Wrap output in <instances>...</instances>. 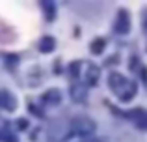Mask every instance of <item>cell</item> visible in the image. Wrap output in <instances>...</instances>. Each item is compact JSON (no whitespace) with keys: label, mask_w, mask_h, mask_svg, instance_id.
I'll return each mask as SVG.
<instances>
[{"label":"cell","mask_w":147,"mask_h":142,"mask_svg":"<svg viewBox=\"0 0 147 142\" xmlns=\"http://www.w3.org/2000/svg\"><path fill=\"white\" fill-rule=\"evenodd\" d=\"M69 129H71L73 135H78V137H86V135H91V133L97 129L95 122L88 116H76L69 122Z\"/></svg>","instance_id":"obj_2"},{"label":"cell","mask_w":147,"mask_h":142,"mask_svg":"<svg viewBox=\"0 0 147 142\" xmlns=\"http://www.w3.org/2000/svg\"><path fill=\"white\" fill-rule=\"evenodd\" d=\"M114 30L121 36L130 32V15L127 10H119L117 11V17H115V24H114Z\"/></svg>","instance_id":"obj_3"},{"label":"cell","mask_w":147,"mask_h":142,"mask_svg":"<svg viewBox=\"0 0 147 142\" xmlns=\"http://www.w3.org/2000/svg\"><path fill=\"white\" fill-rule=\"evenodd\" d=\"M108 82H110L112 92H115L121 101H129L130 97H134V94H136V90H138L136 84L129 82V80L123 75H119V73H112V75L108 77Z\"/></svg>","instance_id":"obj_1"},{"label":"cell","mask_w":147,"mask_h":142,"mask_svg":"<svg viewBox=\"0 0 147 142\" xmlns=\"http://www.w3.org/2000/svg\"><path fill=\"white\" fill-rule=\"evenodd\" d=\"M17 125H19V129H21V131H26V127H28V122H26V120H19Z\"/></svg>","instance_id":"obj_11"},{"label":"cell","mask_w":147,"mask_h":142,"mask_svg":"<svg viewBox=\"0 0 147 142\" xmlns=\"http://www.w3.org/2000/svg\"><path fill=\"white\" fill-rule=\"evenodd\" d=\"M54 49H56V39L50 36H45L41 37V43H39V51L45 52V54H49V52H52Z\"/></svg>","instance_id":"obj_6"},{"label":"cell","mask_w":147,"mask_h":142,"mask_svg":"<svg viewBox=\"0 0 147 142\" xmlns=\"http://www.w3.org/2000/svg\"><path fill=\"white\" fill-rule=\"evenodd\" d=\"M60 99H61V94L58 90H49V92L43 94V101L47 103V105H58Z\"/></svg>","instance_id":"obj_7"},{"label":"cell","mask_w":147,"mask_h":142,"mask_svg":"<svg viewBox=\"0 0 147 142\" xmlns=\"http://www.w3.org/2000/svg\"><path fill=\"white\" fill-rule=\"evenodd\" d=\"M100 77V69L97 66H90V69H86V84L88 86H95Z\"/></svg>","instance_id":"obj_4"},{"label":"cell","mask_w":147,"mask_h":142,"mask_svg":"<svg viewBox=\"0 0 147 142\" xmlns=\"http://www.w3.org/2000/svg\"><path fill=\"white\" fill-rule=\"evenodd\" d=\"M69 94H71V97L75 99V101H84V99H86V86H84V84H73Z\"/></svg>","instance_id":"obj_5"},{"label":"cell","mask_w":147,"mask_h":142,"mask_svg":"<svg viewBox=\"0 0 147 142\" xmlns=\"http://www.w3.org/2000/svg\"><path fill=\"white\" fill-rule=\"evenodd\" d=\"M80 62H73L71 64V67H69V73H71V77H75V79H78V75H80Z\"/></svg>","instance_id":"obj_10"},{"label":"cell","mask_w":147,"mask_h":142,"mask_svg":"<svg viewBox=\"0 0 147 142\" xmlns=\"http://www.w3.org/2000/svg\"><path fill=\"white\" fill-rule=\"evenodd\" d=\"M104 47H106V41H104L102 37H97V39L91 41L90 51H91V54H100V52L104 51Z\"/></svg>","instance_id":"obj_8"},{"label":"cell","mask_w":147,"mask_h":142,"mask_svg":"<svg viewBox=\"0 0 147 142\" xmlns=\"http://www.w3.org/2000/svg\"><path fill=\"white\" fill-rule=\"evenodd\" d=\"M41 7L45 10V15H47V21H52L54 15H56V6L52 2H41Z\"/></svg>","instance_id":"obj_9"}]
</instances>
